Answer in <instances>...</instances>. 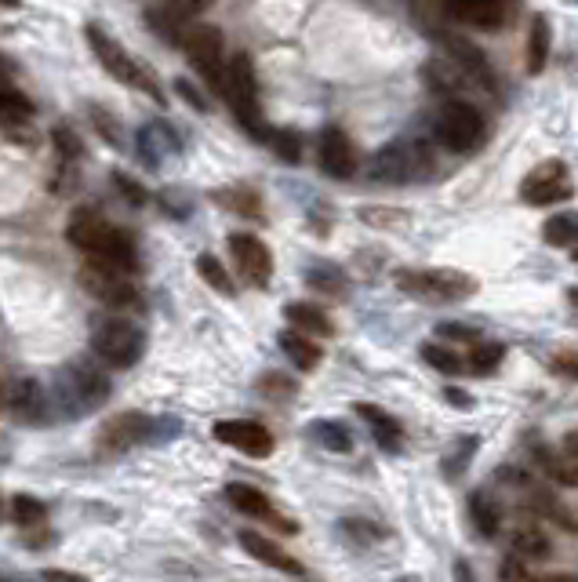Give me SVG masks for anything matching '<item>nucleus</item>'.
<instances>
[{
  "label": "nucleus",
  "mask_w": 578,
  "mask_h": 582,
  "mask_svg": "<svg viewBox=\"0 0 578 582\" xmlns=\"http://www.w3.org/2000/svg\"><path fill=\"white\" fill-rule=\"evenodd\" d=\"M357 415L371 426V433H375V441L386 448V452H397L400 448V426L393 415H386L382 408H375V404H357Z\"/></svg>",
  "instance_id": "obj_21"
},
{
  "label": "nucleus",
  "mask_w": 578,
  "mask_h": 582,
  "mask_svg": "<svg viewBox=\"0 0 578 582\" xmlns=\"http://www.w3.org/2000/svg\"><path fill=\"white\" fill-rule=\"evenodd\" d=\"M535 459H539V466H542V473H546V477H553L557 484H568V488H578V466L564 452L535 448Z\"/></svg>",
  "instance_id": "obj_23"
},
{
  "label": "nucleus",
  "mask_w": 578,
  "mask_h": 582,
  "mask_svg": "<svg viewBox=\"0 0 578 582\" xmlns=\"http://www.w3.org/2000/svg\"><path fill=\"white\" fill-rule=\"evenodd\" d=\"M480 131H484V121H480L477 106H469V102H448L437 117V139L455 153L477 146Z\"/></svg>",
  "instance_id": "obj_10"
},
{
  "label": "nucleus",
  "mask_w": 578,
  "mask_h": 582,
  "mask_svg": "<svg viewBox=\"0 0 578 582\" xmlns=\"http://www.w3.org/2000/svg\"><path fill=\"white\" fill-rule=\"evenodd\" d=\"M175 91H179L182 99L190 102L193 110H200V113L208 110V99H204V95H200V91H197V88H193V84H190V81H182V77H179V81H175Z\"/></svg>",
  "instance_id": "obj_38"
},
{
  "label": "nucleus",
  "mask_w": 578,
  "mask_h": 582,
  "mask_svg": "<svg viewBox=\"0 0 578 582\" xmlns=\"http://www.w3.org/2000/svg\"><path fill=\"white\" fill-rule=\"evenodd\" d=\"M284 313H288V321L295 324L299 332H306V335H331V332H335L328 317H324L317 306H309V302H291Z\"/></svg>",
  "instance_id": "obj_26"
},
{
  "label": "nucleus",
  "mask_w": 578,
  "mask_h": 582,
  "mask_svg": "<svg viewBox=\"0 0 578 582\" xmlns=\"http://www.w3.org/2000/svg\"><path fill=\"white\" fill-rule=\"evenodd\" d=\"M197 273H200V281L204 284H211L215 291H222V295H233V277L226 273V266H222L215 255H200L197 259Z\"/></svg>",
  "instance_id": "obj_29"
},
{
  "label": "nucleus",
  "mask_w": 578,
  "mask_h": 582,
  "mask_svg": "<svg viewBox=\"0 0 578 582\" xmlns=\"http://www.w3.org/2000/svg\"><path fill=\"white\" fill-rule=\"evenodd\" d=\"M320 168L335 175V179H349L357 171V150H353L346 131L328 128L320 135Z\"/></svg>",
  "instance_id": "obj_17"
},
{
  "label": "nucleus",
  "mask_w": 578,
  "mask_h": 582,
  "mask_svg": "<svg viewBox=\"0 0 578 582\" xmlns=\"http://www.w3.org/2000/svg\"><path fill=\"white\" fill-rule=\"evenodd\" d=\"M22 0H0V8H19Z\"/></svg>",
  "instance_id": "obj_46"
},
{
  "label": "nucleus",
  "mask_w": 578,
  "mask_h": 582,
  "mask_svg": "<svg viewBox=\"0 0 578 582\" xmlns=\"http://www.w3.org/2000/svg\"><path fill=\"white\" fill-rule=\"evenodd\" d=\"M560 452L568 455V459L578 466V430H571L568 437H564V444H560Z\"/></svg>",
  "instance_id": "obj_42"
},
{
  "label": "nucleus",
  "mask_w": 578,
  "mask_h": 582,
  "mask_svg": "<svg viewBox=\"0 0 578 582\" xmlns=\"http://www.w3.org/2000/svg\"><path fill=\"white\" fill-rule=\"evenodd\" d=\"M240 546L255 557V561L262 564H270V568H280V572H288V575H302V564L299 561H291L288 553L280 550L277 542H270L266 535L259 532H240Z\"/></svg>",
  "instance_id": "obj_20"
},
{
  "label": "nucleus",
  "mask_w": 578,
  "mask_h": 582,
  "mask_svg": "<svg viewBox=\"0 0 578 582\" xmlns=\"http://www.w3.org/2000/svg\"><path fill=\"white\" fill-rule=\"evenodd\" d=\"M215 441L230 444L237 452L251 455V459H266L273 455V433L266 426L251 419H222L215 422Z\"/></svg>",
  "instance_id": "obj_12"
},
{
  "label": "nucleus",
  "mask_w": 578,
  "mask_h": 582,
  "mask_svg": "<svg viewBox=\"0 0 578 582\" xmlns=\"http://www.w3.org/2000/svg\"><path fill=\"white\" fill-rule=\"evenodd\" d=\"M88 44H91V51H95V59L102 62V70L110 73L113 81H120V84H131V88H142L146 95H153L157 102H164V95L157 91V81H153L150 73L142 70L139 62L131 59L128 51L120 48V44H113L110 37H106V30H99V26H88Z\"/></svg>",
  "instance_id": "obj_4"
},
{
  "label": "nucleus",
  "mask_w": 578,
  "mask_h": 582,
  "mask_svg": "<svg viewBox=\"0 0 578 582\" xmlns=\"http://www.w3.org/2000/svg\"><path fill=\"white\" fill-rule=\"evenodd\" d=\"M215 201L230 204L233 211H244V215H262L259 197H255L251 190H222V193H215Z\"/></svg>",
  "instance_id": "obj_37"
},
{
  "label": "nucleus",
  "mask_w": 578,
  "mask_h": 582,
  "mask_svg": "<svg viewBox=\"0 0 578 582\" xmlns=\"http://www.w3.org/2000/svg\"><path fill=\"white\" fill-rule=\"evenodd\" d=\"M426 168V157H422L419 146H408V142H393L371 161V175L379 182H408L415 179L419 171Z\"/></svg>",
  "instance_id": "obj_15"
},
{
  "label": "nucleus",
  "mask_w": 578,
  "mask_h": 582,
  "mask_svg": "<svg viewBox=\"0 0 578 582\" xmlns=\"http://www.w3.org/2000/svg\"><path fill=\"white\" fill-rule=\"evenodd\" d=\"M440 335H448V339H455V342H477V332H469V328H455V324H444Z\"/></svg>",
  "instance_id": "obj_41"
},
{
  "label": "nucleus",
  "mask_w": 578,
  "mask_h": 582,
  "mask_svg": "<svg viewBox=\"0 0 578 582\" xmlns=\"http://www.w3.org/2000/svg\"><path fill=\"white\" fill-rule=\"evenodd\" d=\"M309 433H313V437H317L324 448H331V452H349V448H353L349 433L342 430L339 422H313V426H309Z\"/></svg>",
  "instance_id": "obj_31"
},
{
  "label": "nucleus",
  "mask_w": 578,
  "mask_h": 582,
  "mask_svg": "<svg viewBox=\"0 0 578 582\" xmlns=\"http://www.w3.org/2000/svg\"><path fill=\"white\" fill-rule=\"evenodd\" d=\"M549 55V19L546 15H535L531 19V41H528V70L539 73L546 66Z\"/></svg>",
  "instance_id": "obj_28"
},
{
  "label": "nucleus",
  "mask_w": 578,
  "mask_h": 582,
  "mask_svg": "<svg viewBox=\"0 0 578 582\" xmlns=\"http://www.w3.org/2000/svg\"><path fill=\"white\" fill-rule=\"evenodd\" d=\"M280 350L288 353L291 364L299 368V372H313L320 364V346H313V342L306 339V332H280Z\"/></svg>",
  "instance_id": "obj_22"
},
{
  "label": "nucleus",
  "mask_w": 578,
  "mask_h": 582,
  "mask_svg": "<svg viewBox=\"0 0 578 582\" xmlns=\"http://www.w3.org/2000/svg\"><path fill=\"white\" fill-rule=\"evenodd\" d=\"M4 401H8V408L15 412V419H22V422H40L44 412H48V401H44V393H40V386L33 379L8 382Z\"/></svg>",
  "instance_id": "obj_19"
},
{
  "label": "nucleus",
  "mask_w": 578,
  "mask_h": 582,
  "mask_svg": "<svg viewBox=\"0 0 578 582\" xmlns=\"http://www.w3.org/2000/svg\"><path fill=\"white\" fill-rule=\"evenodd\" d=\"M230 251H233V262L240 266V277H244V281L255 284V288H266V284H270L273 255L259 237H251V233H233Z\"/></svg>",
  "instance_id": "obj_13"
},
{
  "label": "nucleus",
  "mask_w": 578,
  "mask_h": 582,
  "mask_svg": "<svg viewBox=\"0 0 578 582\" xmlns=\"http://www.w3.org/2000/svg\"><path fill=\"white\" fill-rule=\"evenodd\" d=\"M30 113H33V106L22 91L0 84V124H22V121H30Z\"/></svg>",
  "instance_id": "obj_27"
},
{
  "label": "nucleus",
  "mask_w": 578,
  "mask_h": 582,
  "mask_svg": "<svg viewBox=\"0 0 578 582\" xmlns=\"http://www.w3.org/2000/svg\"><path fill=\"white\" fill-rule=\"evenodd\" d=\"M557 372L575 375V379H578V361H575V357H571V361H568V357H557Z\"/></svg>",
  "instance_id": "obj_43"
},
{
  "label": "nucleus",
  "mask_w": 578,
  "mask_h": 582,
  "mask_svg": "<svg viewBox=\"0 0 578 582\" xmlns=\"http://www.w3.org/2000/svg\"><path fill=\"white\" fill-rule=\"evenodd\" d=\"M182 48H186V55H190V62L197 66L200 73H204V81L211 84V88L222 91V77H226V66H222V33L215 30V26H186L182 30Z\"/></svg>",
  "instance_id": "obj_7"
},
{
  "label": "nucleus",
  "mask_w": 578,
  "mask_h": 582,
  "mask_svg": "<svg viewBox=\"0 0 578 582\" xmlns=\"http://www.w3.org/2000/svg\"><path fill=\"white\" fill-rule=\"evenodd\" d=\"M226 499L237 506L240 513H248V517H255V521H270L277 524L284 535H295L299 528H295V521H288V517H280L277 510L270 506V499L259 492V488H251V484H230L226 488Z\"/></svg>",
  "instance_id": "obj_16"
},
{
  "label": "nucleus",
  "mask_w": 578,
  "mask_h": 582,
  "mask_svg": "<svg viewBox=\"0 0 578 582\" xmlns=\"http://www.w3.org/2000/svg\"><path fill=\"white\" fill-rule=\"evenodd\" d=\"M499 575H502V579H531V572L520 561H506L499 568Z\"/></svg>",
  "instance_id": "obj_40"
},
{
  "label": "nucleus",
  "mask_w": 578,
  "mask_h": 582,
  "mask_svg": "<svg viewBox=\"0 0 578 582\" xmlns=\"http://www.w3.org/2000/svg\"><path fill=\"white\" fill-rule=\"evenodd\" d=\"M153 419L142 412H120L113 415V419L102 422L99 430V448L102 452H128V448H135V444L150 441L153 437Z\"/></svg>",
  "instance_id": "obj_11"
},
{
  "label": "nucleus",
  "mask_w": 578,
  "mask_h": 582,
  "mask_svg": "<svg viewBox=\"0 0 578 582\" xmlns=\"http://www.w3.org/2000/svg\"><path fill=\"white\" fill-rule=\"evenodd\" d=\"M499 361H502V346H495V342H473V350H469V368L477 375L495 372Z\"/></svg>",
  "instance_id": "obj_32"
},
{
  "label": "nucleus",
  "mask_w": 578,
  "mask_h": 582,
  "mask_svg": "<svg viewBox=\"0 0 578 582\" xmlns=\"http://www.w3.org/2000/svg\"><path fill=\"white\" fill-rule=\"evenodd\" d=\"M448 401H459V404H469V397L462 390H448Z\"/></svg>",
  "instance_id": "obj_45"
},
{
  "label": "nucleus",
  "mask_w": 578,
  "mask_h": 582,
  "mask_svg": "<svg viewBox=\"0 0 578 582\" xmlns=\"http://www.w3.org/2000/svg\"><path fill=\"white\" fill-rule=\"evenodd\" d=\"M80 284L88 288V295H95V299L113 306V310H131V306H139V288L128 281V270H120L113 262L88 259V266L80 270Z\"/></svg>",
  "instance_id": "obj_5"
},
{
  "label": "nucleus",
  "mask_w": 578,
  "mask_h": 582,
  "mask_svg": "<svg viewBox=\"0 0 578 582\" xmlns=\"http://www.w3.org/2000/svg\"><path fill=\"white\" fill-rule=\"evenodd\" d=\"M419 353H422V361L433 364L437 372H444V375H459L462 372V361L455 357V350H444V346H433V342H426Z\"/></svg>",
  "instance_id": "obj_33"
},
{
  "label": "nucleus",
  "mask_w": 578,
  "mask_h": 582,
  "mask_svg": "<svg viewBox=\"0 0 578 582\" xmlns=\"http://www.w3.org/2000/svg\"><path fill=\"white\" fill-rule=\"evenodd\" d=\"M448 15L469 22V26H484V30H495L502 26L509 15V0H440Z\"/></svg>",
  "instance_id": "obj_18"
},
{
  "label": "nucleus",
  "mask_w": 578,
  "mask_h": 582,
  "mask_svg": "<svg viewBox=\"0 0 578 582\" xmlns=\"http://www.w3.org/2000/svg\"><path fill=\"white\" fill-rule=\"evenodd\" d=\"M51 142H55V150H59V157L62 161H80L84 157V142L77 139V131H70V128H55L51 131Z\"/></svg>",
  "instance_id": "obj_35"
},
{
  "label": "nucleus",
  "mask_w": 578,
  "mask_h": 582,
  "mask_svg": "<svg viewBox=\"0 0 578 582\" xmlns=\"http://www.w3.org/2000/svg\"><path fill=\"white\" fill-rule=\"evenodd\" d=\"M469 513H473V524H477V532L480 535H495L502 528V510H499V502L488 499L484 492H473L469 495Z\"/></svg>",
  "instance_id": "obj_24"
},
{
  "label": "nucleus",
  "mask_w": 578,
  "mask_h": 582,
  "mask_svg": "<svg viewBox=\"0 0 578 582\" xmlns=\"http://www.w3.org/2000/svg\"><path fill=\"white\" fill-rule=\"evenodd\" d=\"M91 350L110 368H131V364H139L142 350H146V335L139 324L124 321V317H102L91 332Z\"/></svg>",
  "instance_id": "obj_3"
},
{
  "label": "nucleus",
  "mask_w": 578,
  "mask_h": 582,
  "mask_svg": "<svg viewBox=\"0 0 578 582\" xmlns=\"http://www.w3.org/2000/svg\"><path fill=\"white\" fill-rule=\"evenodd\" d=\"M113 182H117V190L124 193V197H128L131 204H142V201H146V193H142L139 186H135V182L128 179V175H120V171H113Z\"/></svg>",
  "instance_id": "obj_39"
},
{
  "label": "nucleus",
  "mask_w": 578,
  "mask_h": 582,
  "mask_svg": "<svg viewBox=\"0 0 578 582\" xmlns=\"http://www.w3.org/2000/svg\"><path fill=\"white\" fill-rule=\"evenodd\" d=\"M211 4H215V0H164V4H153V8L146 11V22H150L160 37L175 41V37H182V30L193 26L197 15H204Z\"/></svg>",
  "instance_id": "obj_14"
},
{
  "label": "nucleus",
  "mask_w": 578,
  "mask_h": 582,
  "mask_svg": "<svg viewBox=\"0 0 578 582\" xmlns=\"http://www.w3.org/2000/svg\"><path fill=\"white\" fill-rule=\"evenodd\" d=\"M70 241L77 244L88 259L113 262V266H120V270H128V273L139 270V248H135V241L106 219H95V215H80V219H73L70 222Z\"/></svg>",
  "instance_id": "obj_1"
},
{
  "label": "nucleus",
  "mask_w": 578,
  "mask_h": 582,
  "mask_svg": "<svg viewBox=\"0 0 578 582\" xmlns=\"http://www.w3.org/2000/svg\"><path fill=\"white\" fill-rule=\"evenodd\" d=\"M575 262H578V244H575Z\"/></svg>",
  "instance_id": "obj_47"
},
{
  "label": "nucleus",
  "mask_w": 578,
  "mask_h": 582,
  "mask_svg": "<svg viewBox=\"0 0 578 582\" xmlns=\"http://www.w3.org/2000/svg\"><path fill=\"white\" fill-rule=\"evenodd\" d=\"M266 142H273L277 157H284L288 164L302 161V142H299V135H295V131H270V139H266Z\"/></svg>",
  "instance_id": "obj_36"
},
{
  "label": "nucleus",
  "mask_w": 578,
  "mask_h": 582,
  "mask_svg": "<svg viewBox=\"0 0 578 582\" xmlns=\"http://www.w3.org/2000/svg\"><path fill=\"white\" fill-rule=\"evenodd\" d=\"M546 241L553 248H571L578 241V219L575 215H553L546 222Z\"/></svg>",
  "instance_id": "obj_30"
},
{
  "label": "nucleus",
  "mask_w": 578,
  "mask_h": 582,
  "mask_svg": "<svg viewBox=\"0 0 578 582\" xmlns=\"http://www.w3.org/2000/svg\"><path fill=\"white\" fill-rule=\"evenodd\" d=\"M513 550L524 553V557H546L549 539H546V532H542V524H535V521L513 524Z\"/></svg>",
  "instance_id": "obj_25"
},
{
  "label": "nucleus",
  "mask_w": 578,
  "mask_h": 582,
  "mask_svg": "<svg viewBox=\"0 0 578 582\" xmlns=\"http://www.w3.org/2000/svg\"><path fill=\"white\" fill-rule=\"evenodd\" d=\"M62 404H70V415L88 412V408H99V404L110 401V379L88 364H73L66 379H62Z\"/></svg>",
  "instance_id": "obj_9"
},
{
  "label": "nucleus",
  "mask_w": 578,
  "mask_h": 582,
  "mask_svg": "<svg viewBox=\"0 0 578 582\" xmlns=\"http://www.w3.org/2000/svg\"><path fill=\"white\" fill-rule=\"evenodd\" d=\"M44 579H70V582H80V575H73V572H44Z\"/></svg>",
  "instance_id": "obj_44"
},
{
  "label": "nucleus",
  "mask_w": 578,
  "mask_h": 582,
  "mask_svg": "<svg viewBox=\"0 0 578 582\" xmlns=\"http://www.w3.org/2000/svg\"><path fill=\"white\" fill-rule=\"evenodd\" d=\"M11 513H15V521H19L22 528H37V524L44 521V506H40L37 499H30V495H15V499H11Z\"/></svg>",
  "instance_id": "obj_34"
},
{
  "label": "nucleus",
  "mask_w": 578,
  "mask_h": 582,
  "mask_svg": "<svg viewBox=\"0 0 578 582\" xmlns=\"http://www.w3.org/2000/svg\"><path fill=\"white\" fill-rule=\"evenodd\" d=\"M397 284L419 299H466L477 291V281L459 270H400Z\"/></svg>",
  "instance_id": "obj_6"
},
{
  "label": "nucleus",
  "mask_w": 578,
  "mask_h": 582,
  "mask_svg": "<svg viewBox=\"0 0 578 582\" xmlns=\"http://www.w3.org/2000/svg\"><path fill=\"white\" fill-rule=\"evenodd\" d=\"M222 95L233 106L237 121L244 124L248 135L255 139H270V128L262 124V106H259V84H255V70H251V59L244 51H237L230 62H226V77H222Z\"/></svg>",
  "instance_id": "obj_2"
},
{
  "label": "nucleus",
  "mask_w": 578,
  "mask_h": 582,
  "mask_svg": "<svg viewBox=\"0 0 578 582\" xmlns=\"http://www.w3.org/2000/svg\"><path fill=\"white\" fill-rule=\"evenodd\" d=\"M520 197L535 208H546V204H560L575 197V186L568 179V168L560 161H542L539 168L528 171V179L520 182Z\"/></svg>",
  "instance_id": "obj_8"
}]
</instances>
